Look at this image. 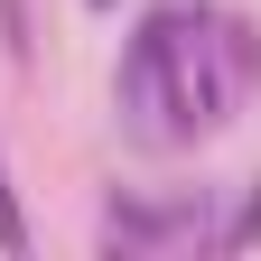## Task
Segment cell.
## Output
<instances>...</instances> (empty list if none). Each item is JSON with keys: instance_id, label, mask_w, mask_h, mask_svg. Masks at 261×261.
<instances>
[{"instance_id": "cell-2", "label": "cell", "mask_w": 261, "mask_h": 261, "mask_svg": "<svg viewBox=\"0 0 261 261\" xmlns=\"http://www.w3.org/2000/svg\"><path fill=\"white\" fill-rule=\"evenodd\" d=\"M215 56H224V84H233V93H252V84H261V28H252V19L215 10Z\"/></svg>"}, {"instance_id": "cell-4", "label": "cell", "mask_w": 261, "mask_h": 261, "mask_svg": "<svg viewBox=\"0 0 261 261\" xmlns=\"http://www.w3.org/2000/svg\"><path fill=\"white\" fill-rule=\"evenodd\" d=\"M0 252H28V215H19V187H10V159H0Z\"/></svg>"}, {"instance_id": "cell-6", "label": "cell", "mask_w": 261, "mask_h": 261, "mask_svg": "<svg viewBox=\"0 0 261 261\" xmlns=\"http://www.w3.org/2000/svg\"><path fill=\"white\" fill-rule=\"evenodd\" d=\"M93 10H112V0H93Z\"/></svg>"}, {"instance_id": "cell-5", "label": "cell", "mask_w": 261, "mask_h": 261, "mask_svg": "<svg viewBox=\"0 0 261 261\" xmlns=\"http://www.w3.org/2000/svg\"><path fill=\"white\" fill-rule=\"evenodd\" d=\"M0 47H10L19 65L38 56V28H28V0H0Z\"/></svg>"}, {"instance_id": "cell-1", "label": "cell", "mask_w": 261, "mask_h": 261, "mask_svg": "<svg viewBox=\"0 0 261 261\" xmlns=\"http://www.w3.org/2000/svg\"><path fill=\"white\" fill-rule=\"evenodd\" d=\"M168 75H177V28L149 10L140 28H130V47H121L112 93H121V121L140 130V140H159V149H168Z\"/></svg>"}, {"instance_id": "cell-3", "label": "cell", "mask_w": 261, "mask_h": 261, "mask_svg": "<svg viewBox=\"0 0 261 261\" xmlns=\"http://www.w3.org/2000/svg\"><path fill=\"white\" fill-rule=\"evenodd\" d=\"M243 243H261V177H243L233 224H215V252H243Z\"/></svg>"}]
</instances>
